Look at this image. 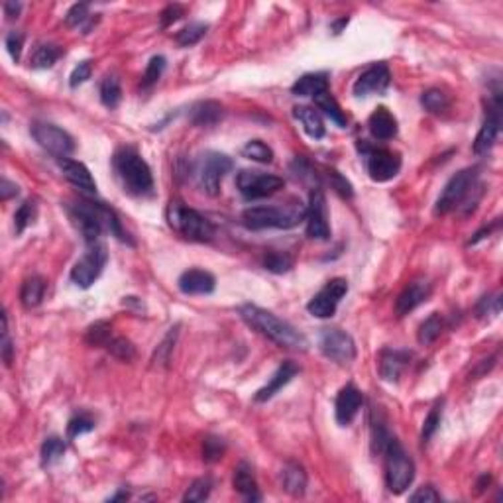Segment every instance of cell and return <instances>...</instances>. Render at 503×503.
I'll use <instances>...</instances> for the list:
<instances>
[{
  "instance_id": "obj_1",
  "label": "cell",
  "mask_w": 503,
  "mask_h": 503,
  "mask_svg": "<svg viewBox=\"0 0 503 503\" xmlns=\"http://www.w3.org/2000/svg\"><path fill=\"white\" fill-rule=\"evenodd\" d=\"M65 208H67V215L73 220V225L77 226L79 232L83 234L89 246L98 240V236H101L103 230H108L111 234L116 236L122 242L128 240V236L124 232L116 213H114L113 208L104 207L103 203L81 199L77 203L65 205Z\"/></svg>"
},
{
  "instance_id": "obj_2",
  "label": "cell",
  "mask_w": 503,
  "mask_h": 503,
  "mask_svg": "<svg viewBox=\"0 0 503 503\" xmlns=\"http://www.w3.org/2000/svg\"><path fill=\"white\" fill-rule=\"evenodd\" d=\"M240 317L250 324L252 329H256L260 334L268 337L278 346L299 350V352H305L309 348V340L305 339L303 332H299L295 327H291L287 321L276 317L273 312L261 309L258 305H242L240 307Z\"/></svg>"
},
{
  "instance_id": "obj_3",
  "label": "cell",
  "mask_w": 503,
  "mask_h": 503,
  "mask_svg": "<svg viewBox=\"0 0 503 503\" xmlns=\"http://www.w3.org/2000/svg\"><path fill=\"white\" fill-rule=\"evenodd\" d=\"M113 167L124 193L132 197H152L154 177L146 159L134 148H120L113 157Z\"/></svg>"
},
{
  "instance_id": "obj_4",
  "label": "cell",
  "mask_w": 503,
  "mask_h": 503,
  "mask_svg": "<svg viewBox=\"0 0 503 503\" xmlns=\"http://www.w3.org/2000/svg\"><path fill=\"white\" fill-rule=\"evenodd\" d=\"M307 215V207L301 200H291L286 207H250L242 213L244 225L252 230L264 228H293Z\"/></svg>"
},
{
  "instance_id": "obj_5",
  "label": "cell",
  "mask_w": 503,
  "mask_h": 503,
  "mask_svg": "<svg viewBox=\"0 0 503 503\" xmlns=\"http://www.w3.org/2000/svg\"><path fill=\"white\" fill-rule=\"evenodd\" d=\"M167 222L177 234L191 242H210L215 236V226L200 215L199 210L187 207L183 200L175 199L167 207Z\"/></svg>"
},
{
  "instance_id": "obj_6",
  "label": "cell",
  "mask_w": 503,
  "mask_h": 503,
  "mask_svg": "<svg viewBox=\"0 0 503 503\" xmlns=\"http://www.w3.org/2000/svg\"><path fill=\"white\" fill-rule=\"evenodd\" d=\"M385 456V484L391 494H403L415 480V464L401 443L391 436L382 452Z\"/></svg>"
},
{
  "instance_id": "obj_7",
  "label": "cell",
  "mask_w": 503,
  "mask_h": 503,
  "mask_svg": "<svg viewBox=\"0 0 503 503\" xmlns=\"http://www.w3.org/2000/svg\"><path fill=\"white\" fill-rule=\"evenodd\" d=\"M232 167H234L232 159L225 154L207 152L205 156H200V159L195 165V177H197L200 191L207 193L210 197H217L220 193V183Z\"/></svg>"
},
{
  "instance_id": "obj_8",
  "label": "cell",
  "mask_w": 503,
  "mask_h": 503,
  "mask_svg": "<svg viewBox=\"0 0 503 503\" xmlns=\"http://www.w3.org/2000/svg\"><path fill=\"white\" fill-rule=\"evenodd\" d=\"M477 169L476 167H468V169H462L458 174L452 177L451 181L446 183V187L441 193V197L436 200V207L434 213L436 215H448L451 210L458 208L464 200L468 199V195L477 185Z\"/></svg>"
},
{
  "instance_id": "obj_9",
  "label": "cell",
  "mask_w": 503,
  "mask_h": 503,
  "mask_svg": "<svg viewBox=\"0 0 503 503\" xmlns=\"http://www.w3.org/2000/svg\"><path fill=\"white\" fill-rule=\"evenodd\" d=\"M286 181L278 175L264 174L256 169H242L236 175V187L246 200H258L271 197L273 193L283 189Z\"/></svg>"
},
{
  "instance_id": "obj_10",
  "label": "cell",
  "mask_w": 503,
  "mask_h": 503,
  "mask_svg": "<svg viewBox=\"0 0 503 503\" xmlns=\"http://www.w3.org/2000/svg\"><path fill=\"white\" fill-rule=\"evenodd\" d=\"M360 152L364 154L366 169L373 181L385 183L391 181L401 169V157L397 152L385 148H372L366 142L360 144Z\"/></svg>"
},
{
  "instance_id": "obj_11",
  "label": "cell",
  "mask_w": 503,
  "mask_h": 503,
  "mask_svg": "<svg viewBox=\"0 0 503 503\" xmlns=\"http://www.w3.org/2000/svg\"><path fill=\"white\" fill-rule=\"evenodd\" d=\"M32 132V138L45 149L50 152L52 156L60 157H69L75 152V140L71 138V134L55 126L52 122H34L30 126Z\"/></svg>"
},
{
  "instance_id": "obj_12",
  "label": "cell",
  "mask_w": 503,
  "mask_h": 503,
  "mask_svg": "<svg viewBox=\"0 0 503 503\" xmlns=\"http://www.w3.org/2000/svg\"><path fill=\"white\" fill-rule=\"evenodd\" d=\"M106 246L104 244H91L89 250L81 260L75 261L71 268V281L81 289H89L103 273L104 264H106Z\"/></svg>"
},
{
  "instance_id": "obj_13",
  "label": "cell",
  "mask_w": 503,
  "mask_h": 503,
  "mask_svg": "<svg viewBox=\"0 0 503 503\" xmlns=\"http://www.w3.org/2000/svg\"><path fill=\"white\" fill-rule=\"evenodd\" d=\"M319 348L329 360L346 366L356 360L354 339L340 329H324L319 339Z\"/></svg>"
},
{
  "instance_id": "obj_14",
  "label": "cell",
  "mask_w": 503,
  "mask_h": 503,
  "mask_svg": "<svg viewBox=\"0 0 503 503\" xmlns=\"http://www.w3.org/2000/svg\"><path fill=\"white\" fill-rule=\"evenodd\" d=\"M348 293V281L342 278L330 279L327 286L322 287L317 295L312 297L309 305H307V311L311 312L312 317L317 319H330L337 309L339 303L342 301V297Z\"/></svg>"
},
{
  "instance_id": "obj_15",
  "label": "cell",
  "mask_w": 503,
  "mask_h": 503,
  "mask_svg": "<svg viewBox=\"0 0 503 503\" xmlns=\"http://www.w3.org/2000/svg\"><path fill=\"white\" fill-rule=\"evenodd\" d=\"M305 220H307V236H309V238H312V240H329V208H327L324 193H322V189H319V187H315L311 191Z\"/></svg>"
},
{
  "instance_id": "obj_16",
  "label": "cell",
  "mask_w": 503,
  "mask_h": 503,
  "mask_svg": "<svg viewBox=\"0 0 503 503\" xmlns=\"http://www.w3.org/2000/svg\"><path fill=\"white\" fill-rule=\"evenodd\" d=\"M390 67L385 63H373L360 77L356 79L352 93H354V96L382 95V93H385V89L390 87Z\"/></svg>"
},
{
  "instance_id": "obj_17",
  "label": "cell",
  "mask_w": 503,
  "mask_h": 503,
  "mask_svg": "<svg viewBox=\"0 0 503 503\" xmlns=\"http://www.w3.org/2000/svg\"><path fill=\"white\" fill-rule=\"evenodd\" d=\"M364 397H362V391L358 390L356 385L348 383L337 395L334 401V417H337V423L340 426H348L358 415V411L362 409Z\"/></svg>"
},
{
  "instance_id": "obj_18",
  "label": "cell",
  "mask_w": 503,
  "mask_h": 503,
  "mask_svg": "<svg viewBox=\"0 0 503 503\" xmlns=\"http://www.w3.org/2000/svg\"><path fill=\"white\" fill-rule=\"evenodd\" d=\"M431 291H433V286L429 283V279L421 278V279H413L403 291L397 297L395 301V312L400 317H405L411 311H415L419 305H423L431 297Z\"/></svg>"
},
{
  "instance_id": "obj_19",
  "label": "cell",
  "mask_w": 503,
  "mask_h": 503,
  "mask_svg": "<svg viewBox=\"0 0 503 503\" xmlns=\"http://www.w3.org/2000/svg\"><path fill=\"white\" fill-rule=\"evenodd\" d=\"M177 286L185 295H208L215 291L217 279L210 271H205V269H187L179 276Z\"/></svg>"
},
{
  "instance_id": "obj_20",
  "label": "cell",
  "mask_w": 503,
  "mask_h": 503,
  "mask_svg": "<svg viewBox=\"0 0 503 503\" xmlns=\"http://www.w3.org/2000/svg\"><path fill=\"white\" fill-rule=\"evenodd\" d=\"M60 167L65 175V179L71 185H75L79 191H85L89 195L96 193V183L91 171L87 169V165L81 164L77 159H71V157H63V159H60Z\"/></svg>"
},
{
  "instance_id": "obj_21",
  "label": "cell",
  "mask_w": 503,
  "mask_h": 503,
  "mask_svg": "<svg viewBox=\"0 0 503 503\" xmlns=\"http://www.w3.org/2000/svg\"><path fill=\"white\" fill-rule=\"evenodd\" d=\"M297 373H299L297 364H293V362H283V364L279 366L278 370H276V373L271 375V380H269L261 390L256 391L254 401H256V403H266V401H269L279 390H281V388H283V385H287V383L291 382Z\"/></svg>"
},
{
  "instance_id": "obj_22",
  "label": "cell",
  "mask_w": 503,
  "mask_h": 503,
  "mask_svg": "<svg viewBox=\"0 0 503 503\" xmlns=\"http://www.w3.org/2000/svg\"><path fill=\"white\" fill-rule=\"evenodd\" d=\"M409 358H411L409 352L385 348L380 354V375L385 382H397L403 370H405V366L409 364Z\"/></svg>"
},
{
  "instance_id": "obj_23",
  "label": "cell",
  "mask_w": 503,
  "mask_h": 503,
  "mask_svg": "<svg viewBox=\"0 0 503 503\" xmlns=\"http://www.w3.org/2000/svg\"><path fill=\"white\" fill-rule=\"evenodd\" d=\"M222 116H225V108L217 101H200L193 104L189 111V120L195 126H215L222 120Z\"/></svg>"
},
{
  "instance_id": "obj_24",
  "label": "cell",
  "mask_w": 503,
  "mask_h": 503,
  "mask_svg": "<svg viewBox=\"0 0 503 503\" xmlns=\"http://www.w3.org/2000/svg\"><path fill=\"white\" fill-rule=\"evenodd\" d=\"M368 126L375 140H391L397 134V120L385 106H378L373 111L370 120H368Z\"/></svg>"
},
{
  "instance_id": "obj_25",
  "label": "cell",
  "mask_w": 503,
  "mask_h": 503,
  "mask_svg": "<svg viewBox=\"0 0 503 503\" xmlns=\"http://www.w3.org/2000/svg\"><path fill=\"white\" fill-rule=\"evenodd\" d=\"M281 486L287 494L293 497H301L307 490V472L297 462H287L281 470Z\"/></svg>"
},
{
  "instance_id": "obj_26",
  "label": "cell",
  "mask_w": 503,
  "mask_h": 503,
  "mask_svg": "<svg viewBox=\"0 0 503 503\" xmlns=\"http://www.w3.org/2000/svg\"><path fill=\"white\" fill-rule=\"evenodd\" d=\"M324 91H329V77L324 73H307L303 77L297 79L295 85L291 87L293 95L312 96V98Z\"/></svg>"
},
{
  "instance_id": "obj_27",
  "label": "cell",
  "mask_w": 503,
  "mask_h": 503,
  "mask_svg": "<svg viewBox=\"0 0 503 503\" xmlns=\"http://www.w3.org/2000/svg\"><path fill=\"white\" fill-rule=\"evenodd\" d=\"M234 490L238 494H242L246 499H252V502H258L260 499V494H258V482H256V476L252 468L242 462L238 464L234 470Z\"/></svg>"
},
{
  "instance_id": "obj_28",
  "label": "cell",
  "mask_w": 503,
  "mask_h": 503,
  "mask_svg": "<svg viewBox=\"0 0 503 503\" xmlns=\"http://www.w3.org/2000/svg\"><path fill=\"white\" fill-rule=\"evenodd\" d=\"M293 116L301 122L303 130L307 132L311 138L321 140L322 136H324V132H327L324 122H322L321 114L317 113L315 108H311V106H295V108H293Z\"/></svg>"
},
{
  "instance_id": "obj_29",
  "label": "cell",
  "mask_w": 503,
  "mask_h": 503,
  "mask_svg": "<svg viewBox=\"0 0 503 503\" xmlns=\"http://www.w3.org/2000/svg\"><path fill=\"white\" fill-rule=\"evenodd\" d=\"M45 289H47V281L42 276H32L22 283L20 289V301L26 309H34L44 301Z\"/></svg>"
},
{
  "instance_id": "obj_30",
  "label": "cell",
  "mask_w": 503,
  "mask_h": 503,
  "mask_svg": "<svg viewBox=\"0 0 503 503\" xmlns=\"http://www.w3.org/2000/svg\"><path fill=\"white\" fill-rule=\"evenodd\" d=\"M315 104H317V108H319V111H322V114H327V116H329L330 120L334 122L337 126H340V128H346L348 126L346 114H344V111L340 108L339 101L330 95L329 91H324V93H321V95L315 96Z\"/></svg>"
},
{
  "instance_id": "obj_31",
  "label": "cell",
  "mask_w": 503,
  "mask_h": 503,
  "mask_svg": "<svg viewBox=\"0 0 503 503\" xmlns=\"http://www.w3.org/2000/svg\"><path fill=\"white\" fill-rule=\"evenodd\" d=\"M61 57V50L53 44H40L32 53V67L35 69H50Z\"/></svg>"
},
{
  "instance_id": "obj_32",
  "label": "cell",
  "mask_w": 503,
  "mask_h": 503,
  "mask_svg": "<svg viewBox=\"0 0 503 503\" xmlns=\"http://www.w3.org/2000/svg\"><path fill=\"white\" fill-rule=\"evenodd\" d=\"M421 104L431 114H443L451 108V98L441 89H429L421 96Z\"/></svg>"
},
{
  "instance_id": "obj_33",
  "label": "cell",
  "mask_w": 503,
  "mask_h": 503,
  "mask_svg": "<svg viewBox=\"0 0 503 503\" xmlns=\"http://www.w3.org/2000/svg\"><path fill=\"white\" fill-rule=\"evenodd\" d=\"M441 332H443V317H441L439 312H433V315L419 327L417 339H419V342H421L423 346H429V344H433L434 340L441 337Z\"/></svg>"
},
{
  "instance_id": "obj_34",
  "label": "cell",
  "mask_w": 503,
  "mask_h": 503,
  "mask_svg": "<svg viewBox=\"0 0 503 503\" xmlns=\"http://www.w3.org/2000/svg\"><path fill=\"white\" fill-rule=\"evenodd\" d=\"M101 101L106 108H116L122 101V87L118 77L106 75L101 83Z\"/></svg>"
},
{
  "instance_id": "obj_35",
  "label": "cell",
  "mask_w": 503,
  "mask_h": 503,
  "mask_svg": "<svg viewBox=\"0 0 503 503\" xmlns=\"http://www.w3.org/2000/svg\"><path fill=\"white\" fill-rule=\"evenodd\" d=\"M207 30H208L207 24H203V22H193V24H189V26L183 28L181 32H177L175 40H177V44L181 45V47H191V45L199 44L200 40L205 38Z\"/></svg>"
},
{
  "instance_id": "obj_36",
  "label": "cell",
  "mask_w": 503,
  "mask_h": 503,
  "mask_svg": "<svg viewBox=\"0 0 503 503\" xmlns=\"http://www.w3.org/2000/svg\"><path fill=\"white\" fill-rule=\"evenodd\" d=\"M242 156L252 162H260V164H269L273 159V152L268 144H264L261 140H252L242 148Z\"/></svg>"
},
{
  "instance_id": "obj_37",
  "label": "cell",
  "mask_w": 503,
  "mask_h": 503,
  "mask_svg": "<svg viewBox=\"0 0 503 503\" xmlns=\"http://www.w3.org/2000/svg\"><path fill=\"white\" fill-rule=\"evenodd\" d=\"M35 213H38L35 200H24V203L18 207V210L14 213V230H16V234H22L28 226L34 222Z\"/></svg>"
},
{
  "instance_id": "obj_38",
  "label": "cell",
  "mask_w": 503,
  "mask_h": 503,
  "mask_svg": "<svg viewBox=\"0 0 503 503\" xmlns=\"http://www.w3.org/2000/svg\"><path fill=\"white\" fill-rule=\"evenodd\" d=\"M87 342L91 346H106L111 339H113V329H111V322L98 321L95 324H91L87 329Z\"/></svg>"
},
{
  "instance_id": "obj_39",
  "label": "cell",
  "mask_w": 503,
  "mask_h": 503,
  "mask_svg": "<svg viewBox=\"0 0 503 503\" xmlns=\"http://www.w3.org/2000/svg\"><path fill=\"white\" fill-rule=\"evenodd\" d=\"M264 268L271 273H287L289 269L293 268V260H291V256H287L286 252H268L264 256Z\"/></svg>"
},
{
  "instance_id": "obj_40",
  "label": "cell",
  "mask_w": 503,
  "mask_h": 503,
  "mask_svg": "<svg viewBox=\"0 0 503 503\" xmlns=\"http://www.w3.org/2000/svg\"><path fill=\"white\" fill-rule=\"evenodd\" d=\"M65 448L67 446L63 443V439H60V436H47L44 444H42V462H44L45 466L57 462L65 454Z\"/></svg>"
},
{
  "instance_id": "obj_41",
  "label": "cell",
  "mask_w": 503,
  "mask_h": 503,
  "mask_svg": "<svg viewBox=\"0 0 503 503\" xmlns=\"http://www.w3.org/2000/svg\"><path fill=\"white\" fill-rule=\"evenodd\" d=\"M106 348H108V352H111L114 358H118L122 362H130V360L136 358V348H134V344H132L128 339H122V337L111 339V342L106 344Z\"/></svg>"
},
{
  "instance_id": "obj_42",
  "label": "cell",
  "mask_w": 503,
  "mask_h": 503,
  "mask_svg": "<svg viewBox=\"0 0 503 503\" xmlns=\"http://www.w3.org/2000/svg\"><path fill=\"white\" fill-rule=\"evenodd\" d=\"M210 490H213L210 477H199V480H195L191 487L185 492L183 502H205V499H208V495H210Z\"/></svg>"
},
{
  "instance_id": "obj_43",
  "label": "cell",
  "mask_w": 503,
  "mask_h": 503,
  "mask_svg": "<svg viewBox=\"0 0 503 503\" xmlns=\"http://www.w3.org/2000/svg\"><path fill=\"white\" fill-rule=\"evenodd\" d=\"M441 421H443V403L434 405V407L431 409V413L426 415L425 423H423V431H421L423 443H429V441L433 439L434 433H436L439 426H441Z\"/></svg>"
},
{
  "instance_id": "obj_44",
  "label": "cell",
  "mask_w": 503,
  "mask_h": 503,
  "mask_svg": "<svg viewBox=\"0 0 503 503\" xmlns=\"http://www.w3.org/2000/svg\"><path fill=\"white\" fill-rule=\"evenodd\" d=\"M165 63H167V61H165L164 55H154V57L149 60L146 73H144V79H142V85H144V87H152V85H156L157 81L162 79L165 71Z\"/></svg>"
},
{
  "instance_id": "obj_45",
  "label": "cell",
  "mask_w": 503,
  "mask_h": 503,
  "mask_svg": "<svg viewBox=\"0 0 503 503\" xmlns=\"http://www.w3.org/2000/svg\"><path fill=\"white\" fill-rule=\"evenodd\" d=\"M225 451V441L218 439V436H207L205 443H203V458H205V462H218L222 458Z\"/></svg>"
},
{
  "instance_id": "obj_46",
  "label": "cell",
  "mask_w": 503,
  "mask_h": 503,
  "mask_svg": "<svg viewBox=\"0 0 503 503\" xmlns=\"http://www.w3.org/2000/svg\"><path fill=\"white\" fill-rule=\"evenodd\" d=\"M91 431H95V421L87 415L73 417L69 421V425H67V436L69 439H77L81 434L91 433Z\"/></svg>"
},
{
  "instance_id": "obj_47",
  "label": "cell",
  "mask_w": 503,
  "mask_h": 503,
  "mask_svg": "<svg viewBox=\"0 0 503 503\" xmlns=\"http://www.w3.org/2000/svg\"><path fill=\"white\" fill-rule=\"evenodd\" d=\"M91 14H89V4L87 2H79V4H73L65 16V24L71 28H79L83 26L87 22Z\"/></svg>"
},
{
  "instance_id": "obj_48",
  "label": "cell",
  "mask_w": 503,
  "mask_h": 503,
  "mask_svg": "<svg viewBox=\"0 0 503 503\" xmlns=\"http://www.w3.org/2000/svg\"><path fill=\"white\" fill-rule=\"evenodd\" d=\"M91 75H93V63H91V61H81L77 67L71 71L69 85L73 89L79 87V85H83L85 81H89Z\"/></svg>"
},
{
  "instance_id": "obj_49",
  "label": "cell",
  "mask_w": 503,
  "mask_h": 503,
  "mask_svg": "<svg viewBox=\"0 0 503 503\" xmlns=\"http://www.w3.org/2000/svg\"><path fill=\"white\" fill-rule=\"evenodd\" d=\"M329 179H330V185H332V189L339 193L340 197H344V199H350L352 195H354V191H352V185H350V181L348 179H344L342 175L339 174V171H334V169H330L329 174Z\"/></svg>"
},
{
  "instance_id": "obj_50",
  "label": "cell",
  "mask_w": 503,
  "mask_h": 503,
  "mask_svg": "<svg viewBox=\"0 0 503 503\" xmlns=\"http://www.w3.org/2000/svg\"><path fill=\"white\" fill-rule=\"evenodd\" d=\"M175 337H177V327L175 329H171V332L165 337V340L157 346V352H156V362H162V364H167L169 362V356H171V350H174V344H175Z\"/></svg>"
},
{
  "instance_id": "obj_51",
  "label": "cell",
  "mask_w": 503,
  "mask_h": 503,
  "mask_svg": "<svg viewBox=\"0 0 503 503\" xmlns=\"http://www.w3.org/2000/svg\"><path fill=\"white\" fill-rule=\"evenodd\" d=\"M183 16H185V9H183L181 4H169V6H165V9L162 10V14H159L162 28H169Z\"/></svg>"
},
{
  "instance_id": "obj_52",
  "label": "cell",
  "mask_w": 503,
  "mask_h": 503,
  "mask_svg": "<svg viewBox=\"0 0 503 503\" xmlns=\"http://www.w3.org/2000/svg\"><path fill=\"white\" fill-rule=\"evenodd\" d=\"M6 50H9L10 57L14 61H20V55H22V47H24V35L20 32H10L6 35Z\"/></svg>"
},
{
  "instance_id": "obj_53",
  "label": "cell",
  "mask_w": 503,
  "mask_h": 503,
  "mask_svg": "<svg viewBox=\"0 0 503 503\" xmlns=\"http://www.w3.org/2000/svg\"><path fill=\"white\" fill-rule=\"evenodd\" d=\"M411 502H423V503H429V502H441V494L434 490L433 486H423L417 490L415 494L409 497Z\"/></svg>"
},
{
  "instance_id": "obj_54",
  "label": "cell",
  "mask_w": 503,
  "mask_h": 503,
  "mask_svg": "<svg viewBox=\"0 0 503 503\" xmlns=\"http://www.w3.org/2000/svg\"><path fill=\"white\" fill-rule=\"evenodd\" d=\"M18 193H20V187H18L16 183L9 181V179L0 181V199L2 200L12 199V197H16Z\"/></svg>"
},
{
  "instance_id": "obj_55",
  "label": "cell",
  "mask_w": 503,
  "mask_h": 503,
  "mask_svg": "<svg viewBox=\"0 0 503 503\" xmlns=\"http://www.w3.org/2000/svg\"><path fill=\"white\" fill-rule=\"evenodd\" d=\"M4 339H2V360H4V364L10 366L12 364V354H14V346H12V342H10L9 334H2Z\"/></svg>"
},
{
  "instance_id": "obj_56",
  "label": "cell",
  "mask_w": 503,
  "mask_h": 503,
  "mask_svg": "<svg viewBox=\"0 0 503 503\" xmlns=\"http://www.w3.org/2000/svg\"><path fill=\"white\" fill-rule=\"evenodd\" d=\"M20 10H22V4H20V2H4V14H6V18H9V20H14V18H18Z\"/></svg>"
},
{
  "instance_id": "obj_57",
  "label": "cell",
  "mask_w": 503,
  "mask_h": 503,
  "mask_svg": "<svg viewBox=\"0 0 503 503\" xmlns=\"http://www.w3.org/2000/svg\"><path fill=\"white\" fill-rule=\"evenodd\" d=\"M497 225H499V222H494V225L490 226V228H484V230H480V232H476V236H474V238L470 240V244H477L480 240H482V238H486V236L492 234L495 228H497Z\"/></svg>"
},
{
  "instance_id": "obj_58",
  "label": "cell",
  "mask_w": 503,
  "mask_h": 503,
  "mask_svg": "<svg viewBox=\"0 0 503 503\" xmlns=\"http://www.w3.org/2000/svg\"><path fill=\"white\" fill-rule=\"evenodd\" d=\"M490 480H492V477L487 476V474H484V476H482V480L477 482V492H484L487 484H490Z\"/></svg>"
},
{
  "instance_id": "obj_59",
  "label": "cell",
  "mask_w": 503,
  "mask_h": 503,
  "mask_svg": "<svg viewBox=\"0 0 503 503\" xmlns=\"http://www.w3.org/2000/svg\"><path fill=\"white\" fill-rule=\"evenodd\" d=\"M348 24V18H342V20H339V22H334L332 24V30H334V34H340V30H342V26H346Z\"/></svg>"
},
{
  "instance_id": "obj_60",
  "label": "cell",
  "mask_w": 503,
  "mask_h": 503,
  "mask_svg": "<svg viewBox=\"0 0 503 503\" xmlns=\"http://www.w3.org/2000/svg\"><path fill=\"white\" fill-rule=\"evenodd\" d=\"M111 499H128V492H120V494H116L114 497H111Z\"/></svg>"
}]
</instances>
